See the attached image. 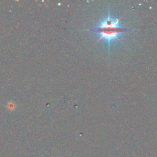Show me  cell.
<instances>
[{"instance_id":"cell-1","label":"cell","mask_w":157,"mask_h":157,"mask_svg":"<svg viewBox=\"0 0 157 157\" xmlns=\"http://www.w3.org/2000/svg\"><path fill=\"white\" fill-rule=\"evenodd\" d=\"M91 30L98 34V40H104L108 44H110L111 41L118 39L122 33L133 31L123 27L118 18L112 17L109 13L100 20L97 26Z\"/></svg>"}]
</instances>
